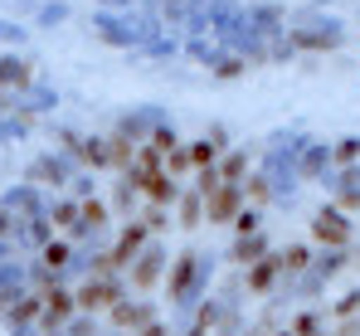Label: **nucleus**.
Instances as JSON below:
<instances>
[{
  "label": "nucleus",
  "mask_w": 360,
  "mask_h": 336,
  "mask_svg": "<svg viewBox=\"0 0 360 336\" xmlns=\"http://www.w3.org/2000/svg\"><path fill=\"white\" fill-rule=\"evenodd\" d=\"M283 185L248 147L122 117L0 195L10 336H278Z\"/></svg>",
  "instance_id": "f257e3e1"
}]
</instances>
